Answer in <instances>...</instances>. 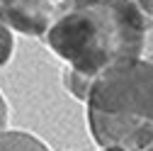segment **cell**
Masks as SVG:
<instances>
[{"mask_svg": "<svg viewBox=\"0 0 153 151\" xmlns=\"http://www.w3.org/2000/svg\"><path fill=\"white\" fill-rule=\"evenodd\" d=\"M134 3L139 5V10L148 17V20H153V0H134Z\"/></svg>", "mask_w": 153, "mask_h": 151, "instance_id": "cell-8", "label": "cell"}, {"mask_svg": "<svg viewBox=\"0 0 153 151\" xmlns=\"http://www.w3.org/2000/svg\"><path fill=\"white\" fill-rule=\"evenodd\" d=\"M0 151H51V149L29 132L3 129L0 132Z\"/></svg>", "mask_w": 153, "mask_h": 151, "instance_id": "cell-4", "label": "cell"}, {"mask_svg": "<svg viewBox=\"0 0 153 151\" xmlns=\"http://www.w3.org/2000/svg\"><path fill=\"white\" fill-rule=\"evenodd\" d=\"M143 151H153V144H151V146H146V149H143Z\"/></svg>", "mask_w": 153, "mask_h": 151, "instance_id": "cell-10", "label": "cell"}, {"mask_svg": "<svg viewBox=\"0 0 153 151\" xmlns=\"http://www.w3.org/2000/svg\"><path fill=\"white\" fill-rule=\"evenodd\" d=\"M153 20L134 0H59L44 32L46 46L59 59L88 76L146 56Z\"/></svg>", "mask_w": 153, "mask_h": 151, "instance_id": "cell-1", "label": "cell"}, {"mask_svg": "<svg viewBox=\"0 0 153 151\" xmlns=\"http://www.w3.org/2000/svg\"><path fill=\"white\" fill-rule=\"evenodd\" d=\"M7 122H10V107H7L5 95L0 93V132H3V129H7Z\"/></svg>", "mask_w": 153, "mask_h": 151, "instance_id": "cell-7", "label": "cell"}, {"mask_svg": "<svg viewBox=\"0 0 153 151\" xmlns=\"http://www.w3.org/2000/svg\"><path fill=\"white\" fill-rule=\"evenodd\" d=\"M100 151H122V149H100Z\"/></svg>", "mask_w": 153, "mask_h": 151, "instance_id": "cell-9", "label": "cell"}, {"mask_svg": "<svg viewBox=\"0 0 153 151\" xmlns=\"http://www.w3.org/2000/svg\"><path fill=\"white\" fill-rule=\"evenodd\" d=\"M90 85H92V76L80 73V71H75V68H71V66L63 68V88L71 93L75 100L85 102L88 93H90Z\"/></svg>", "mask_w": 153, "mask_h": 151, "instance_id": "cell-5", "label": "cell"}, {"mask_svg": "<svg viewBox=\"0 0 153 151\" xmlns=\"http://www.w3.org/2000/svg\"><path fill=\"white\" fill-rule=\"evenodd\" d=\"M15 54V34L7 25L0 22V68H3Z\"/></svg>", "mask_w": 153, "mask_h": 151, "instance_id": "cell-6", "label": "cell"}, {"mask_svg": "<svg viewBox=\"0 0 153 151\" xmlns=\"http://www.w3.org/2000/svg\"><path fill=\"white\" fill-rule=\"evenodd\" d=\"M88 129L100 149L143 151L153 144V59L119 61L92 78Z\"/></svg>", "mask_w": 153, "mask_h": 151, "instance_id": "cell-2", "label": "cell"}, {"mask_svg": "<svg viewBox=\"0 0 153 151\" xmlns=\"http://www.w3.org/2000/svg\"><path fill=\"white\" fill-rule=\"evenodd\" d=\"M59 0H0V22L27 37H44Z\"/></svg>", "mask_w": 153, "mask_h": 151, "instance_id": "cell-3", "label": "cell"}]
</instances>
